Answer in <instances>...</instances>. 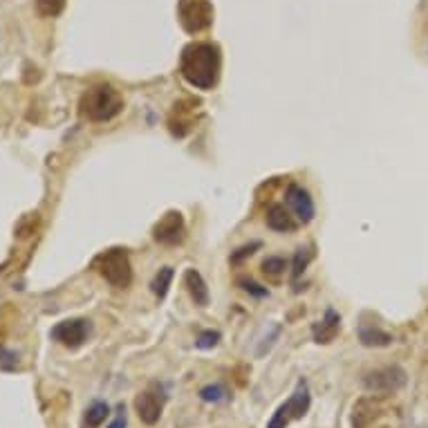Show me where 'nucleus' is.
<instances>
[{"mask_svg":"<svg viewBox=\"0 0 428 428\" xmlns=\"http://www.w3.org/2000/svg\"><path fill=\"white\" fill-rule=\"evenodd\" d=\"M220 47L215 43H188L180 56V72L188 85L213 90L220 81Z\"/></svg>","mask_w":428,"mask_h":428,"instance_id":"obj_1","label":"nucleus"},{"mask_svg":"<svg viewBox=\"0 0 428 428\" xmlns=\"http://www.w3.org/2000/svg\"><path fill=\"white\" fill-rule=\"evenodd\" d=\"M122 110H124L122 94L108 83L92 85L90 90H85L81 94V101H79V113H81V117L94 124L110 122Z\"/></svg>","mask_w":428,"mask_h":428,"instance_id":"obj_2","label":"nucleus"},{"mask_svg":"<svg viewBox=\"0 0 428 428\" xmlns=\"http://www.w3.org/2000/svg\"><path fill=\"white\" fill-rule=\"evenodd\" d=\"M92 267L106 283H110L117 290H126V287H131L133 283L131 256H128V252L122 247H113V249H108V252L99 254L94 258Z\"/></svg>","mask_w":428,"mask_h":428,"instance_id":"obj_3","label":"nucleus"},{"mask_svg":"<svg viewBox=\"0 0 428 428\" xmlns=\"http://www.w3.org/2000/svg\"><path fill=\"white\" fill-rule=\"evenodd\" d=\"M312 397H310V388H307V381L301 379L296 384V390L292 393V397L285 404H281L276 408L274 417L267 424V428H287L294 420H303L310 411Z\"/></svg>","mask_w":428,"mask_h":428,"instance_id":"obj_4","label":"nucleus"},{"mask_svg":"<svg viewBox=\"0 0 428 428\" xmlns=\"http://www.w3.org/2000/svg\"><path fill=\"white\" fill-rule=\"evenodd\" d=\"M406 386V372L400 365H386L363 377V388L372 395H393Z\"/></svg>","mask_w":428,"mask_h":428,"instance_id":"obj_5","label":"nucleus"},{"mask_svg":"<svg viewBox=\"0 0 428 428\" xmlns=\"http://www.w3.org/2000/svg\"><path fill=\"white\" fill-rule=\"evenodd\" d=\"M180 23L188 34H200L213 25V5L208 0H182Z\"/></svg>","mask_w":428,"mask_h":428,"instance_id":"obj_6","label":"nucleus"},{"mask_svg":"<svg viewBox=\"0 0 428 428\" xmlns=\"http://www.w3.org/2000/svg\"><path fill=\"white\" fill-rule=\"evenodd\" d=\"M186 236V222L180 211H168L162 220L153 227V240L166 247H175L184 240Z\"/></svg>","mask_w":428,"mask_h":428,"instance_id":"obj_7","label":"nucleus"},{"mask_svg":"<svg viewBox=\"0 0 428 428\" xmlns=\"http://www.w3.org/2000/svg\"><path fill=\"white\" fill-rule=\"evenodd\" d=\"M88 334H90V321H85V318H67V321H61L52 327L54 341L69 347V350L81 347L88 341Z\"/></svg>","mask_w":428,"mask_h":428,"instance_id":"obj_8","label":"nucleus"},{"mask_svg":"<svg viewBox=\"0 0 428 428\" xmlns=\"http://www.w3.org/2000/svg\"><path fill=\"white\" fill-rule=\"evenodd\" d=\"M285 202L290 206V211L294 213V217L301 224H310L316 215V208H314V200L312 195L305 191L303 186L298 184H290L285 191Z\"/></svg>","mask_w":428,"mask_h":428,"instance_id":"obj_9","label":"nucleus"},{"mask_svg":"<svg viewBox=\"0 0 428 428\" xmlns=\"http://www.w3.org/2000/svg\"><path fill=\"white\" fill-rule=\"evenodd\" d=\"M164 400H166V395L157 393V386H153L151 390H146L142 395H137L135 411L139 415V420L148 426L157 424L159 417H162V411H164Z\"/></svg>","mask_w":428,"mask_h":428,"instance_id":"obj_10","label":"nucleus"},{"mask_svg":"<svg viewBox=\"0 0 428 428\" xmlns=\"http://www.w3.org/2000/svg\"><path fill=\"white\" fill-rule=\"evenodd\" d=\"M341 332V316H338L332 307H327L323 318L318 323H314L312 327V334H314V341L316 343H332L334 338Z\"/></svg>","mask_w":428,"mask_h":428,"instance_id":"obj_11","label":"nucleus"},{"mask_svg":"<svg viewBox=\"0 0 428 428\" xmlns=\"http://www.w3.org/2000/svg\"><path fill=\"white\" fill-rule=\"evenodd\" d=\"M267 227L274 229V231H294L298 227V220L294 217V213L287 208L285 204H272L270 211H267Z\"/></svg>","mask_w":428,"mask_h":428,"instance_id":"obj_12","label":"nucleus"},{"mask_svg":"<svg viewBox=\"0 0 428 428\" xmlns=\"http://www.w3.org/2000/svg\"><path fill=\"white\" fill-rule=\"evenodd\" d=\"M184 285H186V290H188V296L193 298V303L195 305H208V287L204 283V278L202 274L197 272V270H186L184 272Z\"/></svg>","mask_w":428,"mask_h":428,"instance_id":"obj_13","label":"nucleus"},{"mask_svg":"<svg viewBox=\"0 0 428 428\" xmlns=\"http://www.w3.org/2000/svg\"><path fill=\"white\" fill-rule=\"evenodd\" d=\"M359 341L365 347H386V345L393 343V336L374 325H361L359 327Z\"/></svg>","mask_w":428,"mask_h":428,"instance_id":"obj_14","label":"nucleus"},{"mask_svg":"<svg viewBox=\"0 0 428 428\" xmlns=\"http://www.w3.org/2000/svg\"><path fill=\"white\" fill-rule=\"evenodd\" d=\"M173 276H175L173 267H162V270L155 274L153 283H151V290H153V294L159 298V301H164V298L168 296V290H171V283H173Z\"/></svg>","mask_w":428,"mask_h":428,"instance_id":"obj_15","label":"nucleus"},{"mask_svg":"<svg viewBox=\"0 0 428 428\" xmlns=\"http://www.w3.org/2000/svg\"><path fill=\"white\" fill-rule=\"evenodd\" d=\"M108 415H110V406L104 402H94L83 415V428H99L106 422Z\"/></svg>","mask_w":428,"mask_h":428,"instance_id":"obj_16","label":"nucleus"},{"mask_svg":"<svg viewBox=\"0 0 428 428\" xmlns=\"http://www.w3.org/2000/svg\"><path fill=\"white\" fill-rule=\"evenodd\" d=\"M377 417V408L368 402L361 400L359 404H354V413H352V428H365Z\"/></svg>","mask_w":428,"mask_h":428,"instance_id":"obj_17","label":"nucleus"},{"mask_svg":"<svg viewBox=\"0 0 428 428\" xmlns=\"http://www.w3.org/2000/svg\"><path fill=\"white\" fill-rule=\"evenodd\" d=\"M261 270H263V274L267 278L278 281V278H281L285 274V270H287V261H285V258H281V256H270V258H265V261H263Z\"/></svg>","mask_w":428,"mask_h":428,"instance_id":"obj_18","label":"nucleus"},{"mask_svg":"<svg viewBox=\"0 0 428 428\" xmlns=\"http://www.w3.org/2000/svg\"><path fill=\"white\" fill-rule=\"evenodd\" d=\"M312 249H298V252L294 254V263H292V278L296 281V278H301V274L307 270V265H310L312 261Z\"/></svg>","mask_w":428,"mask_h":428,"instance_id":"obj_19","label":"nucleus"},{"mask_svg":"<svg viewBox=\"0 0 428 428\" xmlns=\"http://www.w3.org/2000/svg\"><path fill=\"white\" fill-rule=\"evenodd\" d=\"M65 0H36V12L45 18H54L63 12Z\"/></svg>","mask_w":428,"mask_h":428,"instance_id":"obj_20","label":"nucleus"},{"mask_svg":"<svg viewBox=\"0 0 428 428\" xmlns=\"http://www.w3.org/2000/svg\"><path fill=\"white\" fill-rule=\"evenodd\" d=\"M227 388L222 386V384H208V386H204L202 390H200V397L204 402H213V404H217V402H222V400H227Z\"/></svg>","mask_w":428,"mask_h":428,"instance_id":"obj_21","label":"nucleus"},{"mask_svg":"<svg viewBox=\"0 0 428 428\" xmlns=\"http://www.w3.org/2000/svg\"><path fill=\"white\" fill-rule=\"evenodd\" d=\"M217 341H220V332L206 330V332H200V336L195 338V347H200V350H211V347L217 345Z\"/></svg>","mask_w":428,"mask_h":428,"instance_id":"obj_22","label":"nucleus"},{"mask_svg":"<svg viewBox=\"0 0 428 428\" xmlns=\"http://www.w3.org/2000/svg\"><path fill=\"white\" fill-rule=\"evenodd\" d=\"M256 249H261V242H252V245H245V247H240V249H238V252H233L231 254V258H229V263H231V265H238V263H242L245 261V258H249V256H252L254 252H256Z\"/></svg>","mask_w":428,"mask_h":428,"instance_id":"obj_23","label":"nucleus"},{"mask_svg":"<svg viewBox=\"0 0 428 428\" xmlns=\"http://www.w3.org/2000/svg\"><path fill=\"white\" fill-rule=\"evenodd\" d=\"M238 285H240L247 294H252V296H256V298L270 296V292H267V287H261V285L254 283V281H247V278H240V281H238Z\"/></svg>","mask_w":428,"mask_h":428,"instance_id":"obj_24","label":"nucleus"},{"mask_svg":"<svg viewBox=\"0 0 428 428\" xmlns=\"http://www.w3.org/2000/svg\"><path fill=\"white\" fill-rule=\"evenodd\" d=\"M18 359L14 352H7V350H0V368L3 370H16Z\"/></svg>","mask_w":428,"mask_h":428,"instance_id":"obj_25","label":"nucleus"},{"mask_svg":"<svg viewBox=\"0 0 428 428\" xmlns=\"http://www.w3.org/2000/svg\"><path fill=\"white\" fill-rule=\"evenodd\" d=\"M117 413H119V415H117V420H115L110 426H108V428H126V408H124V406H119V408H117Z\"/></svg>","mask_w":428,"mask_h":428,"instance_id":"obj_26","label":"nucleus"}]
</instances>
